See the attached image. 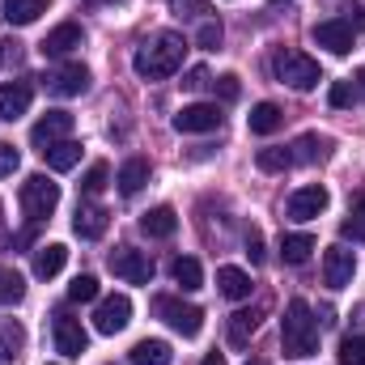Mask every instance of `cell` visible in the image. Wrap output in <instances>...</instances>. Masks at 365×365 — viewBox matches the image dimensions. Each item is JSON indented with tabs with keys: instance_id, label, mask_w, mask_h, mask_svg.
<instances>
[{
	"instance_id": "6",
	"label": "cell",
	"mask_w": 365,
	"mask_h": 365,
	"mask_svg": "<svg viewBox=\"0 0 365 365\" xmlns=\"http://www.w3.org/2000/svg\"><path fill=\"white\" fill-rule=\"evenodd\" d=\"M110 272L119 276V280H128V284H149L153 280V259L145 255V251H136V247H119V251H110Z\"/></svg>"
},
{
	"instance_id": "42",
	"label": "cell",
	"mask_w": 365,
	"mask_h": 365,
	"mask_svg": "<svg viewBox=\"0 0 365 365\" xmlns=\"http://www.w3.org/2000/svg\"><path fill=\"white\" fill-rule=\"evenodd\" d=\"M340 13H344L340 21H344V26H353V34L365 30V4H349V9H340Z\"/></svg>"
},
{
	"instance_id": "50",
	"label": "cell",
	"mask_w": 365,
	"mask_h": 365,
	"mask_svg": "<svg viewBox=\"0 0 365 365\" xmlns=\"http://www.w3.org/2000/svg\"><path fill=\"white\" fill-rule=\"evenodd\" d=\"M272 4H280V0H272Z\"/></svg>"
},
{
	"instance_id": "48",
	"label": "cell",
	"mask_w": 365,
	"mask_h": 365,
	"mask_svg": "<svg viewBox=\"0 0 365 365\" xmlns=\"http://www.w3.org/2000/svg\"><path fill=\"white\" fill-rule=\"evenodd\" d=\"M200 365H225V357H221V353H208V357H204Z\"/></svg>"
},
{
	"instance_id": "28",
	"label": "cell",
	"mask_w": 365,
	"mask_h": 365,
	"mask_svg": "<svg viewBox=\"0 0 365 365\" xmlns=\"http://www.w3.org/2000/svg\"><path fill=\"white\" fill-rule=\"evenodd\" d=\"M47 13V0H4V21L9 26H30Z\"/></svg>"
},
{
	"instance_id": "16",
	"label": "cell",
	"mask_w": 365,
	"mask_h": 365,
	"mask_svg": "<svg viewBox=\"0 0 365 365\" xmlns=\"http://www.w3.org/2000/svg\"><path fill=\"white\" fill-rule=\"evenodd\" d=\"M30 98H34V86L30 81H4L0 86V119H21L30 110Z\"/></svg>"
},
{
	"instance_id": "34",
	"label": "cell",
	"mask_w": 365,
	"mask_h": 365,
	"mask_svg": "<svg viewBox=\"0 0 365 365\" xmlns=\"http://www.w3.org/2000/svg\"><path fill=\"white\" fill-rule=\"evenodd\" d=\"M106 179H110V166H106V162H93L90 170H86V179H81V191H86V195H98V191L106 187Z\"/></svg>"
},
{
	"instance_id": "47",
	"label": "cell",
	"mask_w": 365,
	"mask_h": 365,
	"mask_svg": "<svg viewBox=\"0 0 365 365\" xmlns=\"http://www.w3.org/2000/svg\"><path fill=\"white\" fill-rule=\"evenodd\" d=\"M353 93H361V98H365V68L353 77Z\"/></svg>"
},
{
	"instance_id": "35",
	"label": "cell",
	"mask_w": 365,
	"mask_h": 365,
	"mask_svg": "<svg viewBox=\"0 0 365 365\" xmlns=\"http://www.w3.org/2000/svg\"><path fill=\"white\" fill-rule=\"evenodd\" d=\"M98 297V276H77L73 284H68V302H93Z\"/></svg>"
},
{
	"instance_id": "14",
	"label": "cell",
	"mask_w": 365,
	"mask_h": 365,
	"mask_svg": "<svg viewBox=\"0 0 365 365\" xmlns=\"http://www.w3.org/2000/svg\"><path fill=\"white\" fill-rule=\"evenodd\" d=\"M81 47V26L77 21H64V26H56L43 43H38V51L47 56V60H64V56H73Z\"/></svg>"
},
{
	"instance_id": "29",
	"label": "cell",
	"mask_w": 365,
	"mask_h": 365,
	"mask_svg": "<svg viewBox=\"0 0 365 365\" xmlns=\"http://www.w3.org/2000/svg\"><path fill=\"white\" fill-rule=\"evenodd\" d=\"M43 158H47L51 170H73V166L81 162V145H77V140H60V145H51Z\"/></svg>"
},
{
	"instance_id": "43",
	"label": "cell",
	"mask_w": 365,
	"mask_h": 365,
	"mask_svg": "<svg viewBox=\"0 0 365 365\" xmlns=\"http://www.w3.org/2000/svg\"><path fill=\"white\" fill-rule=\"evenodd\" d=\"M17 166H21V158H17V149H13V145H0V179H4V175H13Z\"/></svg>"
},
{
	"instance_id": "30",
	"label": "cell",
	"mask_w": 365,
	"mask_h": 365,
	"mask_svg": "<svg viewBox=\"0 0 365 365\" xmlns=\"http://www.w3.org/2000/svg\"><path fill=\"white\" fill-rule=\"evenodd\" d=\"M255 166H259V170H268V175H284V170L293 166V153H289V149H280V145H268V149H259V153H255Z\"/></svg>"
},
{
	"instance_id": "39",
	"label": "cell",
	"mask_w": 365,
	"mask_h": 365,
	"mask_svg": "<svg viewBox=\"0 0 365 365\" xmlns=\"http://www.w3.org/2000/svg\"><path fill=\"white\" fill-rule=\"evenodd\" d=\"M327 102H331L336 110H340V106H349V102H353V86H349V81H331V90H327Z\"/></svg>"
},
{
	"instance_id": "4",
	"label": "cell",
	"mask_w": 365,
	"mask_h": 365,
	"mask_svg": "<svg viewBox=\"0 0 365 365\" xmlns=\"http://www.w3.org/2000/svg\"><path fill=\"white\" fill-rule=\"evenodd\" d=\"M56 208H60V182H51L47 175H30L21 182V212L30 225H43Z\"/></svg>"
},
{
	"instance_id": "40",
	"label": "cell",
	"mask_w": 365,
	"mask_h": 365,
	"mask_svg": "<svg viewBox=\"0 0 365 365\" xmlns=\"http://www.w3.org/2000/svg\"><path fill=\"white\" fill-rule=\"evenodd\" d=\"M9 64H21V43L17 38H0V68Z\"/></svg>"
},
{
	"instance_id": "19",
	"label": "cell",
	"mask_w": 365,
	"mask_h": 365,
	"mask_svg": "<svg viewBox=\"0 0 365 365\" xmlns=\"http://www.w3.org/2000/svg\"><path fill=\"white\" fill-rule=\"evenodd\" d=\"M140 230H145L149 238H175L179 217H175V208H170V204H158V208L140 212Z\"/></svg>"
},
{
	"instance_id": "41",
	"label": "cell",
	"mask_w": 365,
	"mask_h": 365,
	"mask_svg": "<svg viewBox=\"0 0 365 365\" xmlns=\"http://www.w3.org/2000/svg\"><path fill=\"white\" fill-rule=\"evenodd\" d=\"M182 86H187L191 93H200V90H208V86H212V77H208V68H187Z\"/></svg>"
},
{
	"instance_id": "13",
	"label": "cell",
	"mask_w": 365,
	"mask_h": 365,
	"mask_svg": "<svg viewBox=\"0 0 365 365\" xmlns=\"http://www.w3.org/2000/svg\"><path fill=\"white\" fill-rule=\"evenodd\" d=\"M310 38H314L319 47H327L331 56H349V51H353V26H344L340 17H331V21H319V26L310 30Z\"/></svg>"
},
{
	"instance_id": "33",
	"label": "cell",
	"mask_w": 365,
	"mask_h": 365,
	"mask_svg": "<svg viewBox=\"0 0 365 365\" xmlns=\"http://www.w3.org/2000/svg\"><path fill=\"white\" fill-rule=\"evenodd\" d=\"M336 357H340V365H365V336H344Z\"/></svg>"
},
{
	"instance_id": "15",
	"label": "cell",
	"mask_w": 365,
	"mask_h": 365,
	"mask_svg": "<svg viewBox=\"0 0 365 365\" xmlns=\"http://www.w3.org/2000/svg\"><path fill=\"white\" fill-rule=\"evenodd\" d=\"M47 90L60 93V98H77V93L90 90V68L86 64H64L60 73L47 77Z\"/></svg>"
},
{
	"instance_id": "38",
	"label": "cell",
	"mask_w": 365,
	"mask_h": 365,
	"mask_svg": "<svg viewBox=\"0 0 365 365\" xmlns=\"http://www.w3.org/2000/svg\"><path fill=\"white\" fill-rule=\"evenodd\" d=\"M212 86H217V98H221V102H234V98L242 93V86H238V77H234V73H225V77H217Z\"/></svg>"
},
{
	"instance_id": "11",
	"label": "cell",
	"mask_w": 365,
	"mask_h": 365,
	"mask_svg": "<svg viewBox=\"0 0 365 365\" xmlns=\"http://www.w3.org/2000/svg\"><path fill=\"white\" fill-rule=\"evenodd\" d=\"M51 336H56V353H64V357H81V353L90 349V336H86L81 319L56 314V323H51Z\"/></svg>"
},
{
	"instance_id": "44",
	"label": "cell",
	"mask_w": 365,
	"mask_h": 365,
	"mask_svg": "<svg viewBox=\"0 0 365 365\" xmlns=\"http://www.w3.org/2000/svg\"><path fill=\"white\" fill-rule=\"evenodd\" d=\"M247 255H251V264H264V234L259 230L247 234Z\"/></svg>"
},
{
	"instance_id": "27",
	"label": "cell",
	"mask_w": 365,
	"mask_h": 365,
	"mask_svg": "<svg viewBox=\"0 0 365 365\" xmlns=\"http://www.w3.org/2000/svg\"><path fill=\"white\" fill-rule=\"evenodd\" d=\"M255 331H259V310H238V314H230V344H234V349H247Z\"/></svg>"
},
{
	"instance_id": "21",
	"label": "cell",
	"mask_w": 365,
	"mask_h": 365,
	"mask_svg": "<svg viewBox=\"0 0 365 365\" xmlns=\"http://www.w3.org/2000/svg\"><path fill=\"white\" fill-rule=\"evenodd\" d=\"M128 361L132 365H170L175 361V353H170L166 340H136L132 353H128Z\"/></svg>"
},
{
	"instance_id": "1",
	"label": "cell",
	"mask_w": 365,
	"mask_h": 365,
	"mask_svg": "<svg viewBox=\"0 0 365 365\" xmlns=\"http://www.w3.org/2000/svg\"><path fill=\"white\" fill-rule=\"evenodd\" d=\"M182 56H187V43H182V34H158L153 43H145L136 56H132V68H136V77L140 81H166V77H175L182 68Z\"/></svg>"
},
{
	"instance_id": "36",
	"label": "cell",
	"mask_w": 365,
	"mask_h": 365,
	"mask_svg": "<svg viewBox=\"0 0 365 365\" xmlns=\"http://www.w3.org/2000/svg\"><path fill=\"white\" fill-rule=\"evenodd\" d=\"M195 47L217 51V47H221V21H200V30H195Z\"/></svg>"
},
{
	"instance_id": "32",
	"label": "cell",
	"mask_w": 365,
	"mask_h": 365,
	"mask_svg": "<svg viewBox=\"0 0 365 365\" xmlns=\"http://www.w3.org/2000/svg\"><path fill=\"white\" fill-rule=\"evenodd\" d=\"M26 297V280L13 268H0V306H17Z\"/></svg>"
},
{
	"instance_id": "8",
	"label": "cell",
	"mask_w": 365,
	"mask_h": 365,
	"mask_svg": "<svg viewBox=\"0 0 365 365\" xmlns=\"http://www.w3.org/2000/svg\"><path fill=\"white\" fill-rule=\"evenodd\" d=\"M128 323H132V302H128L123 293H110V297L98 302V310H93V327H98L102 336H115V331H123Z\"/></svg>"
},
{
	"instance_id": "46",
	"label": "cell",
	"mask_w": 365,
	"mask_h": 365,
	"mask_svg": "<svg viewBox=\"0 0 365 365\" xmlns=\"http://www.w3.org/2000/svg\"><path fill=\"white\" fill-rule=\"evenodd\" d=\"M353 217H361V221H365V191L353 195Z\"/></svg>"
},
{
	"instance_id": "7",
	"label": "cell",
	"mask_w": 365,
	"mask_h": 365,
	"mask_svg": "<svg viewBox=\"0 0 365 365\" xmlns=\"http://www.w3.org/2000/svg\"><path fill=\"white\" fill-rule=\"evenodd\" d=\"M68 132H73V115H68V110H47V115L30 128V140H34L38 153H47L51 145L68 140Z\"/></svg>"
},
{
	"instance_id": "20",
	"label": "cell",
	"mask_w": 365,
	"mask_h": 365,
	"mask_svg": "<svg viewBox=\"0 0 365 365\" xmlns=\"http://www.w3.org/2000/svg\"><path fill=\"white\" fill-rule=\"evenodd\" d=\"M64 264H68V247H64V242H47V247L34 251V276H38V280L60 276L64 272Z\"/></svg>"
},
{
	"instance_id": "10",
	"label": "cell",
	"mask_w": 365,
	"mask_h": 365,
	"mask_svg": "<svg viewBox=\"0 0 365 365\" xmlns=\"http://www.w3.org/2000/svg\"><path fill=\"white\" fill-rule=\"evenodd\" d=\"M331 204V195H327V187H297L293 195H289V204H284V212L293 217V221H314L323 208Z\"/></svg>"
},
{
	"instance_id": "31",
	"label": "cell",
	"mask_w": 365,
	"mask_h": 365,
	"mask_svg": "<svg viewBox=\"0 0 365 365\" xmlns=\"http://www.w3.org/2000/svg\"><path fill=\"white\" fill-rule=\"evenodd\" d=\"M170 272H175V284H182V289H187V293H191V289H200V284H204V268H200V259H191V255H179V259H175V268H170Z\"/></svg>"
},
{
	"instance_id": "9",
	"label": "cell",
	"mask_w": 365,
	"mask_h": 365,
	"mask_svg": "<svg viewBox=\"0 0 365 365\" xmlns=\"http://www.w3.org/2000/svg\"><path fill=\"white\" fill-rule=\"evenodd\" d=\"M353 272H357V255L349 247H327V255H323V284L327 289H349Z\"/></svg>"
},
{
	"instance_id": "49",
	"label": "cell",
	"mask_w": 365,
	"mask_h": 365,
	"mask_svg": "<svg viewBox=\"0 0 365 365\" xmlns=\"http://www.w3.org/2000/svg\"><path fill=\"white\" fill-rule=\"evenodd\" d=\"M247 365H268V361H247Z\"/></svg>"
},
{
	"instance_id": "2",
	"label": "cell",
	"mask_w": 365,
	"mask_h": 365,
	"mask_svg": "<svg viewBox=\"0 0 365 365\" xmlns=\"http://www.w3.org/2000/svg\"><path fill=\"white\" fill-rule=\"evenodd\" d=\"M280 349H284V357H314V353H319V319H314V310H310L302 297H293V302L284 306V319H280Z\"/></svg>"
},
{
	"instance_id": "37",
	"label": "cell",
	"mask_w": 365,
	"mask_h": 365,
	"mask_svg": "<svg viewBox=\"0 0 365 365\" xmlns=\"http://www.w3.org/2000/svg\"><path fill=\"white\" fill-rule=\"evenodd\" d=\"M170 13H179V17H204L208 0H170Z\"/></svg>"
},
{
	"instance_id": "25",
	"label": "cell",
	"mask_w": 365,
	"mask_h": 365,
	"mask_svg": "<svg viewBox=\"0 0 365 365\" xmlns=\"http://www.w3.org/2000/svg\"><path fill=\"white\" fill-rule=\"evenodd\" d=\"M115 182H119V191H123V195H136V191L149 182V162H145V158H128V162L119 166Z\"/></svg>"
},
{
	"instance_id": "17",
	"label": "cell",
	"mask_w": 365,
	"mask_h": 365,
	"mask_svg": "<svg viewBox=\"0 0 365 365\" xmlns=\"http://www.w3.org/2000/svg\"><path fill=\"white\" fill-rule=\"evenodd\" d=\"M106 225H110V212H106V208H98V204H77V217H73V234H77V238L93 242V238L106 234Z\"/></svg>"
},
{
	"instance_id": "5",
	"label": "cell",
	"mask_w": 365,
	"mask_h": 365,
	"mask_svg": "<svg viewBox=\"0 0 365 365\" xmlns=\"http://www.w3.org/2000/svg\"><path fill=\"white\" fill-rule=\"evenodd\" d=\"M153 310H158V319H162L166 327H175V331L187 336V340L200 336V327H204V310L191 306V302H179V297H158Z\"/></svg>"
},
{
	"instance_id": "23",
	"label": "cell",
	"mask_w": 365,
	"mask_h": 365,
	"mask_svg": "<svg viewBox=\"0 0 365 365\" xmlns=\"http://www.w3.org/2000/svg\"><path fill=\"white\" fill-rule=\"evenodd\" d=\"M280 123H284V110H280L276 102H259V106H251V115H247V128H251L255 136H272Z\"/></svg>"
},
{
	"instance_id": "45",
	"label": "cell",
	"mask_w": 365,
	"mask_h": 365,
	"mask_svg": "<svg viewBox=\"0 0 365 365\" xmlns=\"http://www.w3.org/2000/svg\"><path fill=\"white\" fill-rule=\"evenodd\" d=\"M340 234H344V238H357V242H365V221H361V217H349V221L340 225Z\"/></svg>"
},
{
	"instance_id": "3",
	"label": "cell",
	"mask_w": 365,
	"mask_h": 365,
	"mask_svg": "<svg viewBox=\"0 0 365 365\" xmlns=\"http://www.w3.org/2000/svg\"><path fill=\"white\" fill-rule=\"evenodd\" d=\"M272 68H276V77H280L289 90H297V93H310L319 81H323L319 60H310L306 51H293V47H280V51H276Z\"/></svg>"
},
{
	"instance_id": "26",
	"label": "cell",
	"mask_w": 365,
	"mask_h": 365,
	"mask_svg": "<svg viewBox=\"0 0 365 365\" xmlns=\"http://www.w3.org/2000/svg\"><path fill=\"white\" fill-rule=\"evenodd\" d=\"M310 251H314V238H310V234H284V238H280V259H284L289 268H302V264L310 259Z\"/></svg>"
},
{
	"instance_id": "18",
	"label": "cell",
	"mask_w": 365,
	"mask_h": 365,
	"mask_svg": "<svg viewBox=\"0 0 365 365\" xmlns=\"http://www.w3.org/2000/svg\"><path fill=\"white\" fill-rule=\"evenodd\" d=\"M26 353V327L17 319H0V365H21Z\"/></svg>"
},
{
	"instance_id": "24",
	"label": "cell",
	"mask_w": 365,
	"mask_h": 365,
	"mask_svg": "<svg viewBox=\"0 0 365 365\" xmlns=\"http://www.w3.org/2000/svg\"><path fill=\"white\" fill-rule=\"evenodd\" d=\"M217 289L230 297V302H247L251 297V276L242 272V268H217Z\"/></svg>"
},
{
	"instance_id": "22",
	"label": "cell",
	"mask_w": 365,
	"mask_h": 365,
	"mask_svg": "<svg viewBox=\"0 0 365 365\" xmlns=\"http://www.w3.org/2000/svg\"><path fill=\"white\" fill-rule=\"evenodd\" d=\"M289 153H293V166H297V162H302V166H310V162H323V158L331 153V140H327V136L306 132V136H297V145H293Z\"/></svg>"
},
{
	"instance_id": "12",
	"label": "cell",
	"mask_w": 365,
	"mask_h": 365,
	"mask_svg": "<svg viewBox=\"0 0 365 365\" xmlns=\"http://www.w3.org/2000/svg\"><path fill=\"white\" fill-rule=\"evenodd\" d=\"M175 128L179 132H217L221 128V106L217 102H191L175 115Z\"/></svg>"
}]
</instances>
